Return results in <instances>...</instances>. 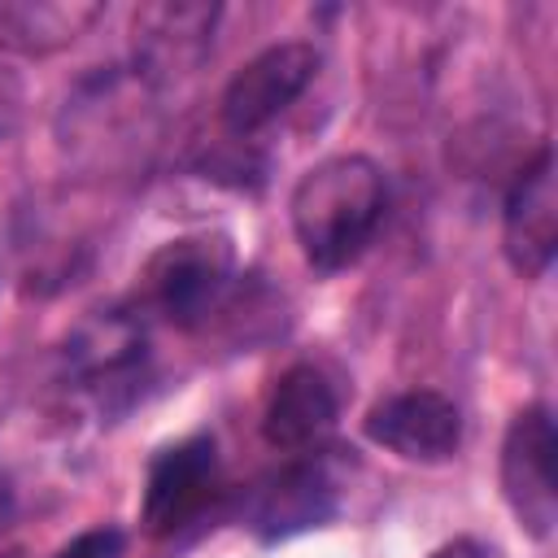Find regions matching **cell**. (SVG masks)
Wrapping results in <instances>:
<instances>
[{
  "instance_id": "cell-1",
  "label": "cell",
  "mask_w": 558,
  "mask_h": 558,
  "mask_svg": "<svg viewBox=\"0 0 558 558\" xmlns=\"http://www.w3.org/2000/svg\"><path fill=\"white\" fill-rule=\"evenodd\" d=\"M288 209L305 262L314 270H344L366 253L388 214V179L371 157L340 153L301 174Z\"/></svg>"
},
{
  "instance_id": "cell-2",
  "label": "cell",
  "mask_w": 558,
  "mask_h": 558,
  "mask_svg": "<svg viewBox=\"0 0 558 558\" xmlns=\"http://www.w3.org/2000/svg\"><path fill=\"white\" fill-rule=\"evenodd\" d=\"M235 283V248L222 231H196L161 244L140 275V310L174 327L209 323Z\"/></svg>"
},
{
  "instance_id": "cell-3",
  "label": "cell",
  "mask_w": 558,
  "mask_h": 558,
  "mask_svg": "<svg viewBox=\"0 0 558 558\" xmlns=\"http://www.w3.org/2000/svg\"><path fill=\"white\" fill-rule=\"evenodd\" d=\"M314 74H318V52L310 44H275V48L257 52L222 87L218 122H222L227 140H235V144L257 140L266 126H275L292 109V100L305 96Z\"/></svg>"
},
{
  "instance_id": "cell-4",
  "label": "cell",
  "mask_w": 558,
  "mask_h": 558,
  "mask_svg": "<svg viewBox=\"0 0 558 558\" xmlns=\"http://www.w3.org/2000/svg\"><path fill=\"white\" fill-rule=\"evenodd\" d=\"M214 31H218V4H192V0L140 4L131 17V70L153 92L183 83L214 52Z\"/></svg>"
},
{
  "instance_id": "cell-5",
  "label": "cell",
  "mask_w": 558,
  "mask_h": 558,
  "mask_svg": "<svg viewBox=\"0 0 558 558\" xmlns=\"http://www.w3.org/2000/svg\"><path fill=\"white\" fill-rule=\"evenodd\" d=\"M554 414L549 405H527L510 418L506 440H501V493L514 510V519L545 541L558 523V488H554Z\"/></svg>"
},
{
  "instance_id": "cell-6",
  "label": "cell",
  "mask_w": 558,
  "mask_h": 558,
  "mask_svg": "<svg viewBox=\"0 0 558 558\" xmlns=\"http://www.w3.org/2000/svg\"><path fill=\"white\" fill-rule=\"evenodd\" d=\"M218 493V445L214 436L196 432L187 440L166 445L144 480V506L140 519L153 536H174L183 532L192 519H201V510L214 501Z\"/></svg>"
},
{
  "instance_id": "cell-7",
  "label": "cell",
  "mask_w": 558,
  "mask_h": 558,
  "mask_svg": "<svg viewBox=\"0 0 558 558\" xmlns=\"http://www.w3.org/2000/svg\"><path fill=\"white\" fill-rule=\"evenodd\" d=\"M501 248L523 279H541L558 248V187L554 153L541 148L510 183L501 205Z\"/></svg>"
},
{
  "instance_id": "cell-8",
  "label": "cell",
  "mask_w": 558,
  "mask_h": 558,
  "mask_svg": "<svg viewBox=\"0 0 558 558\" xmlns=\"http://www.w3.org/2000/svg\"><path fill=\"white\" fill-rule=\"evenodd\" d=\"M144 349H148L144 318L135 310L113 305L78 323V331L65 344V362L87 392L109 401L118 388H131L144 375V357H148Z\"/></svg>"
},
{
  "instance_id": "cell-9",
  "label": "cell",
  "mask_w": 558,
  "mask_h": 558,
  "mask_svg": "<svg viewBox=\"0 0 558 558\" xmlns=\"http://www.w3.org/2000/svg\"><path fill=\"white\" fill-rule=\"evenodd\" d=\"M336 418H340L336 384L314 362H296L270 388V401H266V414H262V436H266L270 449L314 453L336 432Z\"/></svg>"
},
{
  "instance_id": "cell-10",
  "label": "cell",
  "mask_w": 558,
  "mask_h": 558,
  "mask_svg": "<svg viewBox=\"0 0 558 558\" xmlns=\"http://www.w3.org/2000/svg\"><path fill=\"white\" fill-rule=\"evenodd\" d=\"M366 436L410 462H440L462 440V414L445 392L410 388L371 405Z\"/></svg>"
},
{
  "instance_id": "cell-11",
  "label": "cell",
  "mask_w": 558,
  "mask_h": 558,
  "mask_svg": "<svg viewBox=\"0 0 558 558\" xmlns=\"http://www.w3.org/2000/svg\"><path fill=\"white\" fill-rule=\"evenodd\" d=\"M105 17L96 0H0V48L17 57H52Z\"/></svg>"
},
{
  "instance_id": "cell-12",
  "label": "cell",
  "mask_w": 558,
  "mask_h": 558,
  "mask_svg": "<svg viewBox=\"0 0 558 558\" xmlns=\"http://www.w3.org/2000/svg\"><path fill=\"white\" fill-rule=\"evenodd\" d=\"M331 510H336V484L323 471V462H292L288 471H279L257 488L248 519L266 541H275L323 523Z\"/></svg>"
},
{
  "instance_id": "cell-13",
  "label": "cell",
  "mask_w": 558,
  "mask_h": 558,
  "mask_svg": "<svg viewBox=\"0 0 558 558\" xmlns=\"http://www.w3.org/2000/svg\"><path fill=\"white\" fill-rule=\"evenodd\" d=\"M122 532L118 527H96V532H83L78 541H70L57 558H122Z\"/></svg>"
},
{
  "instance_id": "cell-14",
  "label": "cell",
  "mask_w": 558,
  "mask_h": 558,
  "mask_svg": "<svg viewBox=\"0 0 558 558\" xmlns=\"http://www.w3.org/2000/svg\"><path fill=\"white\" fill-rule=\"evenodd\" d=\"M17 118H22V83L9 65H0V140L17 126Z\"/></svg>"
},
{
  "instance_id": "cell-15",
  "label": "cell",
  "mask_w": 558,
  "mask_h": 558,
  "mask_svg": "<svg viewBox=\"0 0 558 558\" xmlns=\"http://www.w3.org/2000/svg\"><path fill=\"white\" fill-rule=\"evenodd\" d=\"M427 558H506V554L480 536H458V541H445L440 549H432Z\"/></svg>"
},
{
  "instance_id": "cell-16",
  "label": "cell",
  "mask_w": 558,
  "mask_h": 558,
  "mask_svg": "<svg viewBox=\"0 0 558 558\" xmlns=\"http://www.w3.org/2000/svg\"><path fill=\"white\" fill-rule=\"evenodd\" d=\"M13 519V480L0 471V527Z\"/></svg>"
}]
</instances>
